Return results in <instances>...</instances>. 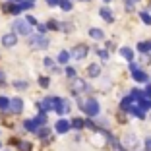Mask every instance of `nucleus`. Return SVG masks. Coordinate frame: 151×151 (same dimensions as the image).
I'll use <instances>...</instances> for the list:
<instances>
[{
    "mask_svg": "<svg viewBox=\"0 0 151 151\" xmlns=\"http://www.w3.org/2000/svg\"><path fill=\"white\" fill-rule=\"evenodd\" d=\"M81 109L85 111V114H87V116L99 114V103L95 101V99H87V101H83V103H81Z\"/></svg>",
    "mask_w": 151,
    "mask_h": 151,
    "instance_id": "f257e3e1",
    "label": "nucleus"
},
{
    "mask_svg": "<svg viewBox=\"0 0 151 151\" xmlns=\"http://www.w3.org/2000/svg\"><path fill=\"white\" fill-rule=\"evenodd\" d=\"M14 29L19 35H31V25L25 22V19H16L14 22Z\"/></svg>",
    "mask_w": 151,
    "mask_h": 151,
    "instance_id": "f03ea898",
    "label": "nucleus"
},
{
    "mask_svg": "<svg viewBox=\"0 0 151 151\" xmlns=\"http://www.w3.org/2000/svg\"><path fill=\"white\" fill-rule=\"evenodd\" d=\"M54 111H56L58 114H66V112H70V101L54 97Z\"/></svg>",
    "mask_w": 151,
    "mask_h": 151,
    "instance_id": "7ed1b4c3",
    "label": "nucleus"
},
{
    "mask_svg": "<svg viewBox=\"0 0 151 151\" xmlns=\"http://www.w3.org/2000/svg\"><path fill=\"white\" fill-rule=\"evenodd\" d=\"M31 47H35V49H47L49 47V39L43 35H35L31 39Z\"/></svg>",
    "mask_w": 151,
    "mask_h": 151,
    "instance_id": "20e7f679",
    "label": "nucleus"
},
{
    "mask_svg": "<svg viewBox=\"0 0 151 151\" xmlns=\"http://www.w3.org/2000/svg\"><path fill=\"white\" fill-rule=\"evenodd\" d=\"M87 52H89V49L85 47V45H78V47L72 50V56H74L76 60H81V58L87 56Z\"/></svg>",
    "mask_w": 151,
    "mask_h": 151,
    "instance_id": "39448f33",
    "label": "nucleus"
},
{
    "mask_svg": "<svg viewBox=\"0 0 151 151\" xmlns=\"http://www.w3.org/2000/svg\"><path fill=\"white\" fill-rule=\"evenodd\" d=\"M54 109V97H47V99H43V101L39 103V111L41 112H49V111H52Z\"/></svg>",
    "mask_w": 151,
    "mask_h": 151,
    "instance_id": "423d86ee",
    "label": "nucleus"
},
{
    "mask_svg": "<svg viewBox=\"0 0 151 151\" xmlns=\"http://www.w3.org/2000/svg\"><path fill=\"white\" fill-rule=\"evenodd\" d=\"M85 89H87V83H85L83 80H74L72 81V93H83Z\"/></svg>",
    "mask_w": 151,
    "mask_h": 151,
    "instance_id": "0eeeda50",
    "label": "nucleus"
},
{
    "mask_svg": "<svg viewBox=\"0 0 151 151\" xmlns=\"http://www.w3.org/2000/svg\"><path fill=\"white\" fill-rule=\"evenodd\" d=\"M10 111L12 112H16V114H18V112H22L23 111V101L19 97H16V99H12V101H10Z\"/></svg>",
    "mask_w": 151,
    "mask_h": 151,
    "instance_id": "6e6552de",
    "label": "nucleus"
},
{
    "mask_svg": "<svg viewBox=\"0 0 151 151\" xmlns=\"http://www.w3.org/2000/svg\"><path fill=\"white\" fill-rule=\"evenodd\" d=\"M16 43H18V37L14 35V33H6V35L2 37V45H4V47H14Z\"/></svg>",
    "mask_w": 151,
    "mask_h": 151,
    "instance_id": "1a4fd4ad",
    "label": "nucleus"
},
{
    "mask_svg": "<svg viewBox=\"0 0 151 151\" xmlns=\"http://www.w3.org/2000/svg\"><path fill=\"white\" fill-rule=\"evenodd\" d=\"M54 128H56L58 134H66L68 130H70V122H68V120H58Z\"/></svg>",
    "mask_w": 151,
    "mask_h": 151,
    "instance_id": "9d476101",
    "label": "nucleus"
},
{
    "mask_svg": "<svg viewBox=\"0 0 151 151\" xmlns=\"http://www.w3.org/2000/svg\"><path fill=\"white\" fill-rule=\"evenodd\" d=\"M132 76H134V80H136V81H147V80H149V78H147V74H145V72H142L139 68L132 70Z\"/></svg>",
    "mask_w": 151,
    "mask_h": 151,
    "instance_id": "9b49d317",
    "label": "nucleus"
},
{
    "mask_svg": "<svg viewBox=\"0 0 151 151\" xmlns=\"http://www.w3.org/2000/svg\"><path fill=\"white\" fill-rule=\"evenodd\" d=\"M99 14H101V18L105 19V22H109V23L114 22V16H112V12L109 8H101V10H99Z\"/></svg>",
    "mask_w": 151,
    "mask_h": 151,
    "instance_id": "f8f14e48",
    "label": "nucleus"
},
{
    "mask_svg": "<svg viewBox=\"0 0 151 151\" xmlns=\"http://www.w3.org/2000/svg\"><path fill=\"white\" fill-rule=\"evenodd\" d=\"M87 74L91 76V78H95V76H99V74H101V66H99V64H91V66L87 68Z\"/></svg>",
    "mask_w": 151,
    "mask_h": 151,
    "instance_id": "ddd939ff",
    "label": "nucleus"
},
{
    "mask_svg": "<svg viewBox=\"0 0 151 151\" xmlns=\"http://www.w3.org/2000/svg\"><path fill=\"white\" fill-rule=\"evenodd\" d=\"M4 12H10V14H19L22 12V6H16V4H6L4 6Z\"/></svg>",
    "mask_w": 151,
    "mask_h": 151,
    "instance_id": "4468645a",
    "label": "nucleus"
},
{
    "mask_svg": "<svg viewBox=\"0 0 151 151\" xmlns=\"http://www.w3.org/2000/svg\"><path fill=\"white\" fill-rule=\"evenodd\" d=\"M120 54H122V56H124L126 60H130V62L134 60V50H130L128 47H124V49H120Z\"/></svg>",
    "mask_w": 151,
    "mask_h": 151,
    "instance_id": "2eb2a0df",
    "label": "nucleus"
},
{
    "mask_svg": "<svg viewBox=\"0 0 151 151\" xmlns=\"http://www.w3.org/2000/svg\"><path fill=\"white\" fill-rule=\"evenodd\" d=\"M89 37H91V39H103V37H105V33L101 31V29H89Z\"/></svg>",
    "mask_w": 151,
    "mask_h": 151,
    "instance_id": "dca6fc26",
    "label": "nucleus"
},
{
    "mask_svg": "<svg viewBox=\"0 0 151 151\" xmlns=\"http://www.w3.org/2000/svg\"><path fill=\"white\" fill-rule=\"evenodd\" d=\"M25 130H29V132H37V128H39V124H37L35 120H25Z\"/></svg>",
    "mask_w": 151,
    "mask_h": 151,
    "instance_id": "f3484780",
    "label": "nucleus"
},
{
    "mask_svg": "<svg viewBox=\"0 0 151 151\" xmlns=\"http://www.w3.org/2000/svg\"><path fill=\"white\" fill-rule=\"evenodd\" d=\"M72 128H76V130L85 128V120H81V118H74V120H72Z\"/></svg>",
    "mask_w": 151,
    "mask_h": 151,
    "instance_id": "a211bd4d",
    "label": "nucleus"
},
{
    "mask_svg": "<svg viewBox=\"0 0 151 151\" xmlns=\"http://www.w3.org/2000/svg\"><path fill=\"white\" fill-rule=\"evenodd\" d=\"M68 58H70V52L62 50V52L58 54V62H60V64H66V62H68Z\"/></svg>",
    "mask_w": 151,
    "mask_h": 151,
    "instance_id": "6ab92c4d",
    "label": "nucleus"
},
{
    "mask_svg": "<svg viewBox=\"0 0 151 151\" xmlns=\"http://www.w3.org/2000/svg\"><path fill=\"white\" fill-rule=\"evenodd\" d=\"M139 109L145 112L147 109H151V101H149V99H142V101H139Z\"/></svg>",
    "mask_w": 151,
    "mask_h": 151,
    "instance_id": "aec40b11",
    "label": "nucleus"
},
{
    "mask_svg": "<svg viewBox=\"0 0 151 151\" xmlns=\"http://www.w3.org/2000/svg\"><path fill=\"white\" fill-rule=\"evenodd\" d=\"M130 112H132L134 116H138V118H143V111L139 107H130Z\"/></svg>",
    "mask_w": 151,
    "mask_h": 151,
    "instance_id": "412c9836",
    "label": "nucleus"
},
{
    "mask_svg": "<svg viewBox=\"0 0 151 151\" xmlns=\"http://www.w3.org/2000/svg\"><path fill=\"white\" fill-rule=\"evenodd\" d=\"M8 107H10V101L6 97H0V111H8Z\"/></svg>",
    "mask_w": 151,
    "mask_h": 151,
    "instance_id": "4be33fe9",
    "label": "nucleus"
},
{
    "mask_svg": "<svg viewBox=\"0 0 151 151\" xmlns=\"http://www.w3.org/2000/svg\"><path fill=\"white\" fill-rule=\"evenodd\" d=\"M58 4L62 6V10H66V12L72 10V2H70V0H58Z\"/></svg>",
    "mask_w": 151,
    "mask_h": 151,
    "instance_id": "5701e85b",
    "label": "nucleus"
},
{
    "mask_svg": "<svg viewBox=\"0 0 151 151\" xmlns=\"http://www.w3.org/2000/svg\"><path fill=\"white\" fill-rule=\"evenodd\" d=\"M132 99H130V97H126L124 99V101H122V103H120V107H122V109H124V111H126V109H130V105H132Z\"/></svg>",
    "mask_w": 151,
    "mask_h": 151,
    "instance_id": "b1692460",
    "label": "nucleus"
},
{
    "mask_svg": "<svg viewBox=\"0 0 151 151\" xmlns=\"http://www.w3.org/2000/svg\"><path fill=\"white\" fill-rule=\"evenodd\" d=\"M142 22L147 23V25H151V16H149L147 12H142Z\"/></svg>",
    "mask_w": 151,
    "mask_h": 151,
    "instance_id": "393cba45",
    "label": "nucleus"
},
{
    "mask_svg": "<svg viewBox=\"0 0 151 151\" xmlns=\"http://www.w3.org/2000/svg\"><path fill=\"white\" fill-rule=\"evenodd\" d=\"M35 122H37V124H45V122H47V114H45V112H41V114L35 118Z\"/></svg>",
    "mask_w": 151,
    "mask_h": 151,
    "instance_id": "a878e982",
    "label": "nucleus"
},
{
    "mask_svg": "<svg viewBox=\"0 0 151 151\" xmlns=\"http://www.w3.org/2000/svg\"><path fill=\"white\" fill-rule=\"evenodd\" d=\"M126 145L134 147V145H136V138H134V136H128V138H126Z\"/></svg>",
    "mask_w": 151,
    "mask_h": 151,
    "instance_id": "bb28decb",
    "label": "nucleus"
},
{
    "mask_svg": "<svg viewBox=\"0 0 151 151\" xmlns=\"http://www.w3.org/2000/svg\"><path fill=\"white\" fill-rule=\"evenodd\" d=\"M19 149H22V151H31V145H29L27 142H22V143H19Z\"/></svg>",
    "mask_w": 151,
    "mask_h": 151,
    "instance_id": "cd10ccee",
    "label": "nucleus"
},
{
    "mask_svg": "<svg viewBox=\"0 0 151 151\" xmlns=\"http://www.w3.org/2000/svg\"><path fill=\"white\" fill-rule=\"evenodd\" d=\"M37 134H39V138H47V136H49V128H43V130H37Z\"/></svg>",
    "mask_w": 151,
    "mask_h": 151,
    "instance_id": "c85d7f7f",
    "label": "nucleus"
},
{
    "mask_svg": "<svg viewBox=\"0 0 151 151\" xmlns=\"http://www.w3.org/2000/svg\"><path fill=\"white\" fill-rule=\"evenodd\" d=\"M39 85L41 87H49V78H39Z\"/></svg>",
    "mask_w": 151,
    "mask_h": 151,
    "instance_id": "c756f323",
    "label": "nucleus"
},
{
    "mask_svg": "<svg viewBox=\"0 0 151 151\" xmlns=\"http://www.w3.org/2000/svg\"><path fill=\"white\" fill-rule=\"evenodd\" d=\"M14 87H16V89H25L27 83H25V81H16V83H14Z\"/></svg>",
    "mask_w": 151,
    "mask_h": 151,
    "instance_id": "7c9ffc66",
    "label": "nucleus"
},
{
    "mask_svg": "<svg viewBox=\"0 0 151 151\" xmlns=\"http://www.w3.org/2000/svg\"><path fill=\"white\" fill-rule=\"evenodd\" d=\"M45 66H47V68H50V70H54V62L50 60V58H45Z\"/></svg>",
    "mask_w": 151,
    "mask_h": 151,
    "instance_id": "2f4dec72",
    "label": "nucleus"
},
{
    "mask_svg": "<svg viewBox=\"0 0 151 151\" xmlns=\"http://www.w3.org/2000/svg\"><path fill=\"white\" fill-rule=\"evenodd\" d=\"M97 54H99V58H103V60H107V58H109L107 50H97Z\"/></svg>",
    "mask_w": 151,
    "mask_h": 151,
    "instance_id": "473e14b6",
    "label": "nucleus"
},
{
    "mask_svg": "<svg viewBox=\"0 0 151 151\" xmlns=\"http://www.w3.org/2000/svg\"><path fill=\"white\" fill-rule=\"evenodd\" d=\"M25 22L29 23V25H37V19L33 18V16H27V18H25Z\"/></svg>",
    "mask_w": 151,
    "mask_h": 151,
    "instance_id": "72a5a7b5",
    "label": "nucleus"
},
{
    "mask_svg": "<svg viewBox=\"0 0 151 151\" xmlns=\"http://www.w3.org/2000/svg\"><path fill=\"white\" fill-rule=\"evenodd\" d=\"M66 76H68V78H74V76H76V70H74V68H66Z\"/></svg>",
    "mask_w": 151,
    "mask_h": 151,
    "instance_id": "f704fd0d",
    "label": "nucleus"
},
{
    "mask_svg": "<svg viewBox=\"0 0 151 151\" xmlns=\"http://www.w3.org/2000/svg\"><path fill=\"white\" fill-rule=\"evenodd\" d=\"M19 6H22V10H29V8H31V2H22V4H19Z\"/></svg>",
    "mask_w": 151,
    "mask_h": 151,
    "instance_id": "c9c22d12",
    "label": "nucleus"
},
{
    "mask_svg": "<svg viewBox=\"0 0 151 151\" xmlns=\"http://www.w3.org/2000/svg\"><path fill=\"white\" fill-rule=\"evenodd\" d=\"M143 97H151V85H147L145 91H143Z\"/></svg>",
    "mask_w": 151,
    "mask_h": 151,
    "instance_id": "e433bc0d",
    "label": "nucleus"
},
{
    "mask_svg": "<svg viewBox=\"0 0 151 151\" xmlns=\"http://www.w3.org/2000/svg\"><path fill=\"white\" fill-rule=\"evenodd\" d=\"M145 149H147V151H151V138H147V139H145Z\"/></svg>",
    "mask_w": 151,
    "mask_h": 151,
    "instance_id": "4c0bfd02",
    "label": "nucleus"
},
{
    "mask_svg": "<svg viewBox=\"0 0 151 151\" xmlns=\"http://www.w3.org/2000/svg\"><path fill=\"white\" fill-rule=\"evenodd\" d=\"M143 47H145V52H151V41L149 43H143Z\"/></svg>",
    "mask_w": 151,
    "mask_h": 151,
    "instance_id": "58836bf2",
    "label": "nucleus"
},
{
    "mask_svg": "<svg viewBox=\"0 0 151 151\" xmlns=\"http://www.w3.org/2000/svg\"><path fill=\"white\" fill-rule=\"evenodd\" d=\"M47 27H50V29H56V27H58V23H56V22H50Z\"/></svg>",
    "mask_w": 151,
    "mask_h": 151,
    "instance_id": "ea45409f",
    "label": "nucleus"
},
{
    "mask_svg": "<svg viewBox=\"0 0 151 151\" xmlns=\"http://www.w3.org/2000/svg\"><path fill=\"white\" fill-rule=\"evenodd\" d=\"M138 50H142V52H145V47H143V43L138 45Z\"/></svg>",
    "mask_w": 151,
    "mask_h": 151,
    "instance_id": "a19ab883",
    "label": "nucleus"
},
{
    "mask_svg": "<svg viewBox=\"0 0 151 151\" xmlns=\"http://www.w3.org/2000/svg\"><path fill=\"white\" fill-rule=\"evenodd\" d=\"M47 2H49L50 6H56V4H58V0H47Z\"/></svg>",
    "mask_w": 151,
    "mask_h": 151,
    "instance_id": "79ce46f5",
    "label": "nucleus"
},
{
    "mask_svg": "<svg viewBox=\"0 0 151 151\" xmlns=\"http://www.w3.org/2000/svg\"><path fill=\"white\" fill-rule=\"evenodd\" d=\"M27 2H33V0H27Z\"/></svg>",
    "mask_w": 151,
    "mask_h": 151,
    "instance_id": "37998d69",
    "label": "nucleus"
},
{
    "mask_svg": "<svg viewBox=\"0 0 151 151\" xmlns=\"http://www.w3.org/2000/svg\"><path fill=\"white\" fill-rule=\"evenodd\" d=\"M149 8H151V2H149Z\"/></svg>",
    "mask_w": 151,
    "mask_h": 151,
    "instance_id": "c03bdc74",
    "label": "nucleus"
},
{
    "mask_svg": "<svg viewBox=\"0 0 151 151\" xmlns=\"http://www.w3.org/2000/svg\"><path fill=\"white\" fill-rule=\"evenodd\" d=\"M107 2H109V0H107Z\"/></svg>",
    "mask_w": 151,
    "mask_h": 151,
    "instance_id": "a18cd8bd",
    "label": "nucleus"
}]
</instances>
